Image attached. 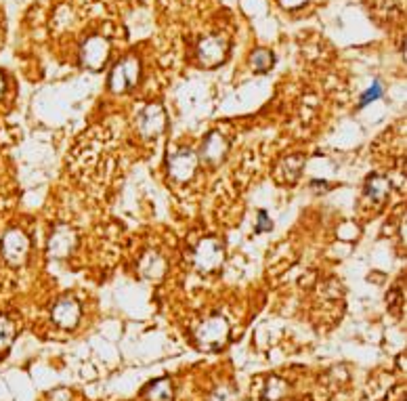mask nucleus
Wrapping results in <instances>:
<instances>
[{
	"mask_svg": "<svg viewBox=\"0 0 407 401\" xmlns=\"http://www.w3.org/2000/svg\"><path fill=\"white\" fill-rule=\"evenodd\" d=\"M229 340V324L221 315H214L198 326L195 330V345L202 351H218Z\"/></svg>",
	"mask_w": 407,
	"mask_h": 401,
	"instance_id": "1",
	"label": "nucleus"
},
{
	"mask_svg": "<svg viewBox=\"0 0 407 401\" xmlns=\"http://www.w3.org/2000/svg\"><path fill=\"white\" fill-rule=\"evenodd\" d=\"M225 262V246L216 237H204L193 250V265L202 274H212Z\"/></svg>",
	"mask_w": 407,
	"mask_h": 401,
	"instance_id": "2",
	"label": "nucleus"
},
{
	"mask_svg": "<svg viewBox=\"0 0 407 401\" xmlns=\"http://www.w3.org/2000/svg\"><path fill=\"white\" fill-rule=\"evenodd\" d=\"M137 80H139V61L134 57H126L111 70L109 88L113 93H124L137 84Z\"/></svg>",
	"mask_w": 407,
	"mask_h": 401,
	"instance_id": "3",
	"label": "nucleus"
},
{
	"mask_svg": "<svg viewBox=\"0 0 407 401\" xmlns=\"http://www.w3.org/2000/svg\"><path fill=\"white\" fill-rule=\"evenodd\" d=\"M28 250H30V242L24 235V231L19 229L7 231V235L3 237V256L9 265L13 267L22 265L28 256Z\"/></svg>",
	"mask_w": 407,
	"mask_h": 401,
	"instance_id": "4",
	"label": "nucleus"
},
{
	"mask_svg": "<svg viewBox=\"0 0 407 401\" xmlns=\"http://www.w3.org/2000/svg\"><path fill=\"white\" fill-rule=\"evenodd\" d=\"M164 124H166V113L162 109V105L158 103H152L147 105L139 118H137V126H139V132L143 137L152 139V137H158L160 132L164 130Z\"/></svg>",
	"mask_w": 407,
	"mask_h": 401,
	"instance_id": "5",
	"label": "nucleus"
},
{
	"mask_svg": "<svg viewBox=\"0 0 407 401\" xmlns=\"http://www.w3.org/2000/svg\"><path fill=\"white\" fill-rule=\"evenodd\" d=\"M198 168V156L191 150H181L168 158V173L175 181H189L195 175Z\"/></svg>",
	"mask_w": 407,
	"mask_h": 401,
	"instance_id": "6",
	"label": "nucleus"
},
{
	"mask_svg": "<svg viewBox=\"0 0 407 401\" xmlns=\"http://www.w3.org/2000/svg\"><path fill=\"white\" fill-rule=\"evenodd\" d=\"M200 63L206 68H214L225 61L227 57V40L223 36H208L198 47Z\"/></svg>",
	"mask_w": 407,
	"mask_h": 401,
	"instance_id": "7",
	"label": "nucleus"
},
{
	"mask_svg": "<svg viewBox=\"0 0 407 401\" xmlns=\"http://www.w3.org/2000/svg\"><path fill=\"white\" fill-rule=\"evenodd\" d=\"M51 317H53V322H55L59 328H63V330H74V328L78 326V322H80V305H78L74 299L65 297V299H61V301L55 303Z\"/></svg>",
	"mask_w": 407,
	"mask_h": 401,
	"instance_id": "8",
	"label": "nucleus"
},
{
	"mask_svg": "<svg viewBox=\"0 0 407 401\" xmlns=\"http://www.w3.org/2000/svg\"><path fill=\"white\" fill-rule=\"evenodd\" d=\"M109 55V45L105 38H90L82 47V63L90 70H99Z\"/></svg>",
	"mask_w": 407,
	"mask_h": 401,
	"instance_id": "9",
	"label": "nucleus"
},
{
	"mask_svg": "<svg viewBox=\"0 0 407 401\" xmlns=\"http://www.w3.org/2000/svg\"><path fill=\"white\" fill-rule=\"evenodd\" d=\"M227 150H229V146H227L225 137L218 135V132H210L200 148V158L208 164H216L227 156Z\"/></svg>",
	"mask_w": 407,
	"mask_h": 401,
	"instance_id": "10",
	"label": "nucleus"
},
{
	"mask_svg": "<svg viewBox=\"0 0 407 401\" xmlns=\"http://www.w3.org/2000/svg\"><path fill=\"white\" fill-rule=\"evenodd\" d=\"M76 246V235L70 227H57L49 239V254L51 256H67Z\"/></svg>",
	"mask_w": 407,
	"mask_h": 401,
	"instance_id": "11",
	"label": "nucleus"
},
{
	"mask_svg": "<svg viewBox=\"0 0 407 401\" xmlns=\"http://www.w3.org/2000/svg\"><path fill=\"white\" fill-rule=\"evenodd\" d=\"M139 272L147 280H160L166 272V262L158 252H147L139 262Z\"/></svg>",
	"mask_w": 407,
	"mask_h": 401,
	"instance_id": "12",
	"label": "nucleus"
},
{
	"mask_svg": "<svg viewBox=\"0 0 407 401\" xmlns=\"http://www.w3.org/2000/svg\"><path fill=\"white\" fill-rule=\"evenodd\" d=\"M290 393V384L280 376H269L262 386V401H282Z\"/></svg>",
	"mask_w": 407,
	"mask_h": 401,
	"instance_id": "13",
	"label": "nucleus"
},
{
	"mask_svg": "<svg viewBox=\"0 0 407 401\" xmlns=\"http://www.w3.org/2000/svg\"><path fill=\"white\" fill-rule=\"evenodd\" d=\"M390 189V183L386 177H380V175H372L365 183V196L372 200V202H382L386 198Z\"/></svg>",
	"mask_w": 407,
	"mask_h": 401,
	"instance_id": "14",
	"label": "nucleus"
},
{
	"mask_svg": "<svg viewBox=\"0 0 407 401\" xmlns=\"http://www.w3.org/2000/svg\"><path fill=\"white\" fill-rule=\"evenodd\" d=\"M145 395L150 401H170L173 399V382L168 378H158V380L150 382Z\"/></svg>",
	"mask_w": 407,
	"mask_h": 401,
	"instance_id": "15",
	"label": "nucleus"
},
{
	"mask_svg": "<svg viewBox=\"0 0 407 401\" xmlns=\"http://www.w3.org/2000/svg\"><path fill=\"white\" fill-rule=\"evenodd\" d=\"M303 166H305V158L303 156H290V158H286V162L282 164V173H286L284 181L286 183H294L298 179Z\"/></svg>",
	"mask_w": 407,
	"mask_h": 401,
	"instance_id": "16",
	"label": "nucleus"
},
{
	"mask_svg": "<svg viewBox=\"0 0 407 401\" xmlns=\"http://www.w3.org/2000/svg\"><path fill=\"white\" fill-rule=\"evenodd\" d=\"M15 332H17V328H15V322L13 320L0 317V351H5L13 343Z\"/></svg>",
	"mask_w": 407,
	"mask_h": 401,
	"instance_id": "17",
	"label": "nucleus"
},
{
	"mask_svg": "<svg viewBox=\"0 0 407 401\" xmlns=\"http://www.w3.org/2000/svg\"><path fill=\"white\" fill-rule=\"evenodd\" d=\"M273 61H276V57L271 55L266 49H258V51H254L252 57H250V65H252L256 72H266L271 65H273Z\"/></svg>",
	"mask_w": 407,
	"mask_h": 401,
	"instance_id": "18",
	"label": "nucleus"
},
{
	"mask_svg": "<svg viewBox=\"0 0 407 401\" xmlns=\"http://www.w3.org/2000/svg\"><path fill=\"white\" fill-rule=\"evenodd\" d=\"M208 401H237V391L229 384L216 386L212 391V395L208 397Z\"/></svg>",
	"mask_w": 407,
	"mask_h": 401,
	"instance_id": "19",
	"label": "nucleus"
},
{
	"mask_svg": "<svg viewBox=\"0 0 407 401\" xmlns=\"http://www.w3.org/2000/svg\"><path fill=\"white\" fill-rule=\"evenodd\" d=\"M380 97H382V86H380V82H374V84H369V88L361 95L359 107H365L367 103H372V101H376V99H380Z\"/></svg>",
	"mask_w": 407,
	"mask_h": 401,
	"instance_id": "20",
	"label": "nucleus"
},
{
	"mask_svg": "<svg viewBox=\"0 0 407 401\" xmlns=\"http://www.w3.org/2000/svg\"><path fill=\"white\" fill-rule=\"evenodd\" d=\"M271 227H273V223L269 221V214L264 210L258 212V225H256V233H262V231H269Z\"/></svg>",
	"mask_w": 407,
	"mask_h": 401,
	"instance_id": "21",
	"label": "nucleus"
},
{
	"mask_svg": "<svg viewBox=\"0 0 407 401\" xmlns=\"http://www.w3.org/2000/svg\"><path fill=\"white\" fill-rule=\"evenodd\" d=\"M280 3L286 7V9H296V7H301V5H305L307 0H280Z\"/></svg>",
	"mask_w": 407,
	"mask_h": 401,
	"instance_id": "22",
	"label": "nucleus"
},
{
	"mask_svg": "<svg viewBox=\"0 0 407 401\" xmlns=\"http://www.w3.org/2000/svg\"><path fill=\"white\" fill-rule=\"evenodd\" d=\"M3 93H5V78L0 74V97H3Z\"/></svg>",
	"mask_w": 407,
	"mask_h": 401,
	"instance_id": "23",
	"label": "nucleus"
}]
</instances>
